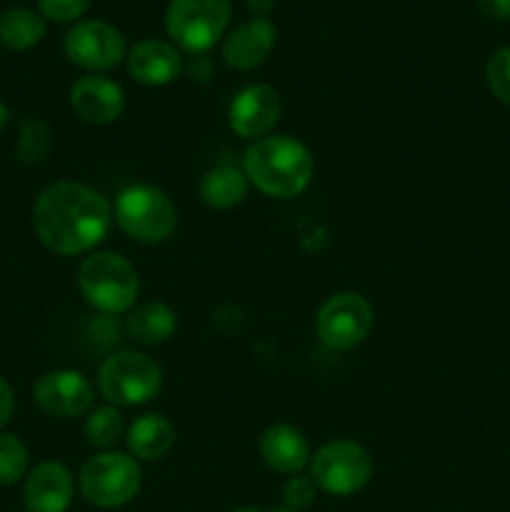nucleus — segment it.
Here are the masks:
<instances>
[{"label":"nucleus","mask_w":510,"mask_h":512,"mask_svg":"<svg viewBox=\"0 0 510 512\" xmlns=\"http://www.w3.org/2000/svg\"><path fill=\"white\" fill-rule=\"evenodd\" d=\"M93 0H38L40 13L55 23H73V20L83 18Z\"/></svg>","instance_id":"bb28decb"},{"label":"nucleus","mask_w":510,"mask_h":512,"mask_svg":"<svg viewBox=\"0 0 510 512\" xmlns=\"http://www.w3.org/2000/svg\"><path fill=\"white\" fill-rule=\"evenodd\" d=\"M230 15V0H170L165 10V30L175 48L203 55L223 38Z\"/></svg>","instance_id":"423d86ee"},{"label":"nucleus","mask_w":510,"mask_h":512,"mask_svg":"<svg viewBox=\"0 0 510 512\" xmlns=\"http://www.w3.org/2000/svg\"><path fill=\"white\" fill-rule=\"evenodd\" d=\"M128 450L138 460H160L175 445V428L165 415L145 413L128 428Z\"/></svg>","instance_id":"6ab92c4d"},{"label":"nucleus","mask_w":510,"mask_h":512,"mask_svg":"<svg viewBox=\"0 0 510 512\" xmlns=\"http://www.w3.org/2000/svg\"><path fill=\"white\" fill-rule=\"evenodd\" d=\"M475 3L485 18L498 20V23L510 20V0H475Z\"/></svg>","instance_id":"c85d7f7f"},{"label":"nucleus","mask_w":510,"mask_h":512,"mask_svg":"<svg viewBox=\"0 0 510 512\" xmlns=\"http://www.w3.org/2000/svg\"><path fill=\"white\" fill-rule=\"evenodd\" d=\"M63 50L83 70H110L125 58V38L105 20H83L68 30Z\"/></svg>","instance_id":"9d476101"},{"label":"nucleus","mask_w":510,"mask_h":512,"mask_svg":"<svg viewBox=\"0 0 510 512\" xmlns=\"http://www.w3.org/2000/svg\"><path fill=\"white\" fill-rule=\"evenodd\" d=\"M73 495V473L58 460L40 463L25 478L23 500L28 512H65L73 503Z\"/></svg>","instance_id":"4468645a"},{"label":"nucleus","mask_w":510,"mask_h":512,"mask_svg":"<svg viewBox=\"0 0 510 512\" xmlns=\"http://www.w3.org/2000/svg\"><path fill=\"white\" fill-rule=\"evenodd\" d=\"M143 473L138 460L130 453L103 450L85 460L78 475V488L83 498L95 508H123L140 493Z\"/></svg>","instance_id":"20e7f679"},{"label":"nucleus","mask_w":510,"mask_h":512,"mask_svg":"<svg viewBox=\"0 0 510 512\" xmlns=\"http://www.w3.org/2000/svg\"><path fill=\"white\" fill-rule=\"evenodd\" d=\"M35 405L50 418H78L90 413L95 390L93 383L78 370H48L33 388Z\"/></svg>","instance_id":"9b49d317"},{"label":"nucleus","mask_w":510,"mask_h":512,"mask_svg":"<svg viewBox=\"0 0 510 512\" xmlns=\"http://www.w3.org/2000/svg\"><path fill=\"white\" fill-rule=\"evenodd\" d=\"M13 413H15V395L13 390H10V385L0 378V428L10 423Z\"/></svg>","instance_id":"c756f323"},{"label":"nucleus","mask_w":510,"mask_h":512,"mask_svg":"<svg viewBox=\"0 0 510 512\" xmlns=\"http://www.w3.org/2000/svg\"><path fill=\"white\" fill-rule=\"evenodd\" d=\"M178 330V315L170 305L153 300V303L135 305L125 318V333L140 345H163Z\"/></svg>","instance_id":"a211bd4d"},{"label":"nucleus","mask_w":510,"mask_h":512,"mask_svg":"<svg viewBox=\"0 0 510 512\" xmlns=\"http://www.w3.org/2000/svg\"><path fill=\"white\" fill-rule=\"evenodd\" d=\"M30 455L23 440L13 433H0V485H15L28 473Z\"/></svg>","instance_id":"b1692460"},{"label":"nucleus","mask_w":510,"mask_h":512,"mask_svg":"<svg viewBox=\"0 0 510 512\" xmlns=\"http://www.w3.org/2000/svg\"><path fill=\"white\" fill-rule=\"evenodd\" d=\"M50 155V128L38 118H30L20 125L15 140V158L25 165H43Z\"/></svg>","instance_id":"5701e85b"},{"label":"nucleus","mask_w":510,"mask_h":512,"mask_svg":"<svg viewBox=\"0 0 510 512\" xmlns=\"http://www.w3.org/2000/svg\"><path fill=\"white\" fill-rule=\"evenodd\" d=\"M183 58L180 50L168 40L145 38L135 43V48L128 53V70L138 83L153 85H170L183 73Z\"/></svg>","instance_id":"2eb2a0df"},{"label":"nucleus","mask_w":510,"mask_h":512,"mask_svg":"<svg viewBox=\"0 0 510 512\" xmlns=\"http://www.w3.org/2000/svg\"><path fill=\"white\" fill-rule=\"evenodd\" d=\"M283 115L278 90L265 83H253L240 90L228 108V125L238 138H265Z\"/></svg>","instance_id":"f8f14e48"},{"label":"nucleus","mask_w":510,"mask_h":512,"mask_svg":"<svg viewBox=\"0 0 510 512\" xmlns=\"http://www.w3.org/2000/svg\"><path fill=\"white\" fill-rule=\"evenodd\" d=\"M45 38V20L30 8H8L0 13V45L28 50Z\"/></svg>","instance_id":"412c9836"},{"label":"nucleus","mask_w":510,"mask_h":512,"mask_svg":"<svg viewBox=\"0 0 510 512\" xmlns=\"http://www.w3.org/2000/svg\"><path fill=\"white\" fill-rule=\"evenodd\" d=\"M115 223L138 243H163L178 228L173 200L155 185H130L115 200Z\"/></svg>","instance_id":"39448f33"},{"label":"nucleus","mask_w":510,"mask_h":512,"mask_svg":"<svg viewBox=\"0 0 510 512\" xmlns=\"http://www.w3.org/2000/svg\"><path fill=\"white\" fill-rule=\"evenodd\" d=\"M245 3H248V10L255 18H265L275 8V0H245Z\"/></svg>","instance_id":"7c9ffc66"},{"label":"nucleus","mask_w":510,"mask_h":512,"mask_svg":"<svg viewBox=\"0 0 510 512\" xmlns=\"http://www.w3.org/2000/svg\"><path fill=\"white\" fill-rule=\"evenodd\" d=\"M310 478L318 490L338 498L360 493L373 478V458L363 445L353 440H333L325 443L310 458Z\"/></svg>","instance_id":"6e6552de"},{"label":"nucleus","mask_w":510,"mask_h":512,"mask_svg":"<svg viewBox=\"0 0 510 512\" xmlns=\"http://www.w3.org/2000/svg\"><path fill=\"white\" fill-rule=\"evenodd\" d=\"M78 288L100 313H130L140 295L138 270L120 253H95L80 263Z\"/></svg>","instance_id":"7ed1b4c3"},{"label":"nucleus","mask_w":510,"mask_h":512,"mask_svg":"<svg viewBox=\"0 0 510 512\" xmlns=\"http://www.w3.org/2000/svg\"><path fill=\"white\" fill-rule=\"evenodd\" d=\"M25 512H28V510H25Z\"/></svg>","instance_id":"f704fd0d"},{"label":"nucleus","mask_w":510,"mask_h":512,"mask_svg":"<svg viewBox=\"0 0 510 512\" xmlns=\"http://www.w3.org/2000/svg\"><path fill=\"white\" fill-rule=\"evenodd\" d=\"M265 465L280 475H298L310 463V443L295 425L275 423L260 435Z\"/></svg>","instance_id":"f3484780"},{"label":"nucleus","mask_w":510,"mask_h":512,"mask_svg":"<svg viewBox=\"0 0 510 512\" xmlns=\"http://www.w3.org/2000/svg\"><path fill=\"white\" fill-rule=\"evenodd\" d=\"M125 425L123 415L115 405H100V408H93L88 413V420H85V438L93 448L110 450L118 445V440L123 438Z\"/></svg>","instance_id":"4be33fe9"},{"label":"nucleus","mask_w":510,"mask_h":512,"mask_svg":"<svg viewBox=\"0 0 510 512\" xmlns=\"http://www.w3.org/2000/svg\"><path fill=\"white\" fill-rule=\"evenodd\" d=\"M10 123V108L5 103H0V130Z\"/></svg>","instance_id":"2f4dec72"},{"label":"nucleus","mask_w":510,"mask_h":512,"mask_svg":"<svg viewBox=\"0 0 510 512\" xmlns=\"http://www.w3.org/2000/svg\"><path fill=\"white\" fill-rule=\"evenodd\" d=\"M278 30L268 18H253L238 25L223 43V60L233 70H253L273 53Z\"/></svg>","instance_id":"dca6fc26"},{"label":"nucleus","mask_w":510,"mask_h":512,"mask_svg":"<svg viewBox=\"0 0 510 512\" xmlns=\"http://www.w3.org/2000/svg\"><path fill=\"white\" fill-rule=\"evenodd\" d=\"M233 512H265V510L260 508V505H243V508H238V510H233Z\"/></svg>","instance_id":"473e14b6"},{"label":"nucleus","mask_w":510,"mask_h":512,"mask_svg":"<svg viewBox=\"0 0 510 512\" xmlns=\"http://www.w3.org/2000/svg\"><path fill=\"white\" fill-rule=\"evenodd\" d=\"M270 512H300V510H290V508H285V505H283V508H273Z\"/></svg>","instance_id":"72a5a7b5"},{"label":"nucleus","mask_w":510,"mask_h":512,"mask_svg":"<svg viewBox=\"0 0 510 512\" xmlns=\"http://www.w3.org/2000/svg\"><path fill=\"white\" fill-rule=\"evenodd\" d=\"M185 70H188V75L195 83H208V80L213 78V60L208 58V53L193 55L190 63L185 65Z\"/></svg>","instance_id":"cd10ccee"},{"label":"nucleus","mask_w":510,"mask_h":512,"mask_svg":"<svg viewBox=\"0 0 510 512\" xmlns=\"http://www.w3.org/2000/svg\"><path fill=\"white\" fill-rule=\"evenodd\" d=\"M375 313L360 293H335L320 305L315 315V333L325 348L343 353L353 350L370 335Z\"/></svg>","instance_id":"1a4fd4ad"},{"label":"nucleus","mask_w":510,"mask_h":512,"mask_svg":"<svg viewBox=\"0 0 510 512\" xmlns=\"http://www.w3.org/2000/svg\"><path fill=\"white\" fill-rule=\"evenodd\" d=\"M198 195L208 208L230 210L243 203L245 195H248V178L235 165H218L203 175Z\"/></svg>","instance_id":"aec40b11"},{"label":"nucleus","mask_w":510,"mask_h":512,"mask_svg":"<svg viewBox=\"0 0 510 512\" xmlns=\"http://www.w3.org/2000/svg\"><path fill=\"white\" fill-rule=\"evenodd\" d=\"M98 388L110 405H143L163 388V368L150 355L123 350L100 365Z\"/></svg>","instance_id":"0eeeda50"},{"label":"nucleus","mask_w":510,"mask_h":512,"mask_svg":"<svg viewBox=\"0 0 510 512\" xmlns=\"http://www.w3.org/2000/svg\"><path fill=\"white\" fill-rule=\"evenodd\" d=\"M245 178L270 198H295L310 185L315 160L290 135H265L245 150Z\"/></svg>","instance_id":"f03ea898"},{"label":"nucleus","mask_w":510,"mask_h":512,"mask_svg":"<svg viewBox=\"0 0 510 512\" xmlns=\"http://www.w3.org/2000/svg\"><path fill=\"white\" fill-rule=\"evenodd\" d=\"M485 80L488 88L500 103L510 105V45L498 48L485 65Z\"/></svg>","instance_id":"393cba45"},{"label":"nucleus","mask_w":510,"mask_h":512,"mask_svg":"<svg viewBox=\"0 0 510 512\" xmlns=\"http://www.w3.org/2000/svg\"><path fill=\"white\" fill-rule=\"evenodd\" d=\"M70 105L85 123L110 125L123 115L125 93L115 80L103 75H85L70 85Z\"/></svg>","instance_id":"ddd939ff"},{"label":"nucleus","mask_w":510,"mask_h":512,"mask_svg":"<svg viewBox=\"0 0 510 512\" xmlns=\"http://www.w3.org/2000/svg\"><path fill=\"white\" fill-rule=\"evenodd\" d=\"M315 498H318V485H315V480L310 478V475L298 473L285 483L283 488L285 508L303 512L305 508H310V505L315 503Z\"/></svg>","instance_id":"a878e982"},{"label":"nucleus","mask_w":510,"mask_h":512,"mask_svg":"<svg viewBox=\"0 0 510 512\" xmlns=\"http://www.w3.org/2000/svg\"><path fill=\"white\" fill-rule=\"evenodd\" d=\"M113 205L98 190L63 180L38 195L33 205V230L40 243L58 255L90 253L108 235Z\"/></svg>","instance_id":"f257e3e1"}]
</instances>
